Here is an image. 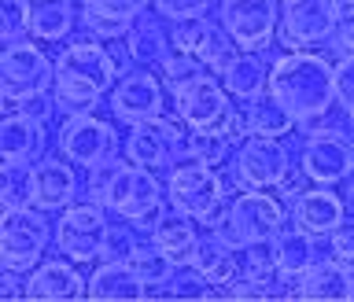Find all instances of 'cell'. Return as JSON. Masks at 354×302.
<instances>
[{"instance_id":"obj_30","label":"cell","mask_w":354,"mask_h":302,"mask_svg":"<svg viewBox=\"0 0 354 302\" xmlns=\"http://www.w3.org/2000/svg\"><path fill=\"white\" fill-rule=\"evenodd\" d=\"M248 118H251V133H259V137H288V133L299 126L295 115L270 93V88H266L262 96L248 100Z\"/></svg>"},{"instance_id":"obj_20","label":"cell","mask_w":354,"mask_h":302,"mask_svg":"<svg viewBox=\"0 0 354 302\" xmlns=\"http://www.w3.org/2000/svg\"><path fill=\"white\" fill-rule=\"evenodd\" d=\"M48 151V129L41 118L30 115H11L0 122V159L4 162H37Z\"/></svg>"},{"instance_id":"obj_25","label":"cell","mask_w":354,"mask_h":302,"mask_svg":"<svg viewBox=\"0 0 354 302\" xmlns=\"http://www.w3.org/2000/svg\"><path fill=\"white\" fill-rule=\"evenodd\" d=\"M77 173H74V162L66 159H41L37 162V199L33 207L41 210H66L77 199Z\"/></svg>"},{"instance_id":"obj_8","label":"cell","mask_w":354,"mask_h":302,"mask_svg":"<svg viewBox=\"0 0 354 302\" xmlns=\"http://www.w3.org/2000/svg\"><path fill=\"white\" fill-rule=\"evenodd\" d=\"M104 203H71L55 225V251L66 254L71 262H100L111 236V221L104 214Z\"/></svg>"},{"instance_id":"obj_40","label":"cell","mask_w":354,"mask_h":302,"mask_svg":"<svg viewBox=\"0 0 354 302\" xmlns=\"http://www.w3.org/2000/svg\"><path fill=\"white\" fill-rule=\"evenodd\" d=\"M336 100L354 126V55H339L336 63Z\"/></svg>"},{"instance_id":"obj_7","label":"cell","mask_w":354,"mask_h":302,"mask_svg":"<svg viewBox=\"0 0 354 302\" xmlns=\"http://www.w3.org/2000/svg\"><path fill=\"white\" fill-rule=\"evenodd\" d=\"M126 159L148 170H170L188 159V126L181 118H151L129 126L126 137Z\"/></svg>"},{"instance_id":"obj_48","label":"cell","mask_w":354,"mask_h":302,"mask_svg":"<svg viewBox=\"0 0 354 302\" xmlns=\"http://www.w3.org/2000/svg\"><path fill=\"white\" fill-rule=\"evenodd\" d=\"M347 207L354 210V173H351V188H347Z\"/></svg>"},{"instance_id":"obj_2","label":"cell","mask_w":354,"mask_h":302,"mask_svg":"<svg viewBox=\"0 0 354 302\" xmlns=\"http://www.w3.org/2000/svg\"><path fill=\"white\" fill-rule=\"evenodd\" d=\"M162 192L166 188L155 181V170L129 159L122 162L118 155L88 170V196L104 203L111 214L129 221L137 232H151L155 221L162 218Z\"/></svg>"},{"instance_id":"obj_10","label":"cell","mask_w":354,"mask_h":302,"mask_svg":"<svg viewBox=\"0 0 354 302\" xmlns=\"http://www.w3.org/2000/svg\"><path fill=\"white\" fill-rule=\"evenodd\" d=\"M52 85H55V63L37 44L15 41L0 52V96H4V104H15V100L33 93H48Z\"/></svg>"},{"instance_id":"obj_33","label":"cell","mask_w":354,"mask_h":302,"mask_svg":"<svg viewBox=\"0 0 354 302\" xmlns=\"http://www.w3.org/2000/svg\"><path fill=\"white\" fill-rule=\"evenodd\" d=\"M232 148V137L225 129H188V159L207 162V166H225Z\"/></svg>"},{"instance_id":"obj_14","label":"cell","mask_w":354,"mask_h":302,"mask_svg":"<svg viewBox=\"0 0 354 302\" xmlns=\"http://www.w3.org/2000/svg\"><path fill=\"white\" fill-rule=\"evenodd\" d=\"M229 88L218 82V74H203L196 82L181 85L174 93V107L177 118L185 122L188 129H225L232 104H229Z\"/></svg>"},{"instance_id":"obj_41","label":"cell","mask_w":354,"mask_h":302,"mask_svg":"<svg viewBox=\"0 0 354 302\" xmlns=\"http://www.w3.org/2000/svg\"><path fill=\"white\" fill-rule=\"evenodd\" d=\"M0 11H4V26H0L4 48H8V44H15V41H22V33L30 37V30H26V8H22V0H4Z\"/></svg>"},{"instance_id":"obj_39","label":"cell","mask_w":354,"mask_h":302,"mask_svg":"<svg viewBox=\"0 0 354 302\" xmlns=\"http://www.w3.org/2000/svg\"><path fill=\"white\" fill-rule=\"evenodd\" d=\"M328 254L343 265H351L354 270V214L343 218L336 229L328 232Z\"/></svg>"},{"instance_id":"obj_4","label":"cell","mask_w":354,"mask_h":302,"mask_svg":"<svg viewBox=\"0 0 354 302\" xmlns=\"http://www.w3.org/2000/svg\"><path fill=\"white\" fill-rule=\"evenodd\" d=\"M229 199H232V192L225 188V181H221V173L214 166L196 162V159H185V162L170 166V177H166V203L174 210H181V214H188L192 221H199V225L214 229L218 221L225 218Z\"/></svg>"},{"instance_id":"obj_49","label":"cell","mask_w":354,"mask_h":302,"mask_svg":"<svg viewBox=\"0 0 354 302\" xmlns=\"http://www.w3.org/2000/svg\"><path fill=\"white\" fill-rule=\"evenodd\" d=\"M339 4H354V0H339Z\"/></svg>"},{"instance_id":"obj_43","label":"cell","mask_w":354,"mask_h":302,"mask_svg":"<svg viewBox=\"0 0 354 302\" xmlns=\"http://www.w3.org/2000/svg\"><path fill=\"white\" fill-rule=\"evenodd\" d=\"M332 48L339 55H354V4H343L336 33H332Z\"/></svg>"},{"instance_id":"obj_29","label":"cell","mask_w":354,"mask_h":302,"mask_svg":"<svg viewBox=\"0 0 354 302\" xmlns=\"http://www.w3.org/2000/svg\"><path fill=\"white\" fill-rule=\"evenodd\" d=\"M270 70L273 66H266V59L259 52H243L225 66V74H221V85L229 88V96L232 100H254V96H262L266 88H270Z\"/></svg>"},{"instance_id":"obj_35","label":"cell","mask_w":354,"mask_h":302,"mask_svg":"<svg viewBox=\"0 0 354 302\" xmlns=\"http://www.w3.org/2000/svg\"><path fill=\"white\" fill-rule=\"evenodd\" d=\"M236 276H243V281H277V276H281V265H277L273 240L240 247V273Z\"/></svg>"},{"instance_id":"obj_6","label":"cell","mask_w":354,"mask_h":302,"mask_svg":"<svg viewBox=\"0 0 354 302\" xmlns=\"http://www.w3.org/2000/svg\"><path fill=\"white\" fill-rule=\"evenodd\" d=\"M48 240H55V229L48 225L41 207H4V218H0V262H4V270L30 273L41 262Z\"/></svg>"},{"instance_id":"obj_27","label":"cell","mask_w":354,"mask_h":302,"mask_svg":"<svg viewBox=\"0 0 354 302\" xmlns=\"http://www.w3.org/2000/svg\"><path fill=\"white\" fill-rule=\"evenodd\" d=\"M199 221H192L188 214H181V210H162V218L155 221V229L148 232V240L155 243V247H162L177 265H188L192 262V254L199 247V232H196Z\"/></svg>"},{"instance_id":"obj_1","label":"cell","mask_w":354,"mask_h":302,"mask_svg":"<svg viewBox=\"0 0 354 302\" xmlns=\"http://www.w3.org/2000/svg\"><path fill=\"white\" fill-rule=\"evenodd\" d=\"M122 77V66L115 59V52L104 48L96 37L93 41H74L66 44L63 55L55 59V111L66 118L77 115H96L100 96L111 93Z\"/></svg>"},{"instance_id":"obj_15","label":"cell","mask_w":354,"mask_h":302,"mask_svg":"<svg viewBox=\"0 0 354 302\" xmlns=\"http://www.w3.org/2000/svg\"><path fill=\"white\" fill-rule=\"evenodd\" d=\"M299 166L314 185H339L354 173V140L343 129H321L310 133L299 155Z\"/></svg>"},{"instance_id":"obj_11","label":"cell","mask_w":354,"mask_h":302,"mask_svg":"<svg viewBox=\"0 0 354 302\" xmlns=\"http://www.w3.org/2000/svg\"><path fill=\"white\" fill-rule=\"evenodd\" d=\"M111 115L126 126L137 122H151L166 115V82L162 74H155L151 66H137L118 77V85L111 88Z\"/></svg>"},{"instance_id":"obj_32","label":"cell","mask_w":354,"mask_h":302,"mask_svg":"<svg viewBox=\"0 0 354 302\" xmlns=\"http://www.w3.org/2000/svg\"><path fill=\"white\" fill-rule=\"evenodd\" d=\"M129 265L140 273V281L148 284V292L151 287H162V284H170V276L177 270V262L166 254L162 247H155V243H137V251L129 254Z\"/></svg>"},{"instance_id":"obj_19","label":"cell","mask_w":354,"mask_h":302,"mask_svg":"<svg viewBox=\"0 0 354 302\" xmlns=\"http://www.w3.org/2000/svg\"><path fill=\"white\" fill-rule=\"evenodd\" d=\"M343 218H347V203H343V196L332 192V185L306 188L292 199V221L314 236H328Z\"/></svg>"},{"instance_id":"obj_44","label":"cell","mask_w":354,"mask_h":302,"mask_svg":"<svg viewBox=\"0 0 354 302\" xmlns=\"http://www.w3.org/2000/svg\"><path fill=\"white\" fill-rule=\"evenodd\" d=\"M151 4L166 19H185V15H203L210 8V0H151Z\"/></svg>"},{"instance_id":"obj_31","label":"cell","mask_w":354,"mask_h":302,"mask_svg":"<svg viewBox=\"0 0 354 302\" xmlns=\"http://www.w3.org/2000/svg\"><path fill=\"white\" fill-rule=\"evenodd\" d=\"M37 199V166L4 162L0 166V203L4 207H33Z\"/></svg>"},{"instance_id":"obj_36","label":"cell","mask_w":354,"mask_h":302,"mask_svg":"<svg viewBox=\"0 0 354 302\" xmlns=\"http://www.w3.org/2000/svg\"><path fill=\"white\" fill-rule=\"evenodd\" d=\"M159 70H162V82H166V88H170V93H177V88L188 85V82H196V77L210 74L207 63L199 59L196 52H181V48H174L170 55H166Z\"/></svg>"},{"instance_id":"obj_5","label":"cell","mask_w":354,"mask_h":302,"mask_svg":"<svg viewBox=\"0 0 354 302\" xmlns=\"http://www.w3.org/2000/svg\"><path fill=\"white\" fill-rule=\"evenodd\" d=\"M288 210L277 196H266L262 188H243L229 199L225 218L218 221V232L225 240H232L236 247L248 243H262V240H277V232L284 229Z\"/></svg>"},{"instance_id":"obj_28","label":"cell","mask_w":354,"mask_h":302,"mask_svg":"<svg viewBox=\"0 0 354 302\" xmlns=\"http://www.w3.org/2000/svg\"><path fill=\"white\" fill-rule=\"evenodd\" d=\"M22 8H26L30 37L37 41H63L82 22L74 15V0H22Z\"/></svg>"},{"instance_id":"obj_21","label":"cell","mask_w":354,"mask_h":302,"mask_svg":"<svg viewBox=\"0 0 354 302\" xmlns=\"http://www.w3.org/2000/svg\"><path fill=\"white\" fill-rule=\"evenodd\" d=\"M151 0H82V26L96 41H118L126 37L133 19L148 11Z\"/></svg>"},{"instance_id":"obj_23","label":"cell","mask_w":354,"mask_h":302,"mask_svg":"<svg viewBox=\"0 0 354 302\" xmlns=\"http://www.w3.org/2000/svg\"><path fill=\"white\" fill-rule=\"evenodd\" d=\"M295 299H310V302H343V299H354V270L343 265L336 258H321L317 265L299 276L295 284Z\"/></svg>"},{"instance_id":"obj_13","label":"cell","mask_w":354,"mask_h":302,"mask_svg":"<svg viewBox=\"0 0 354 302\" xmlns=\"http://www.w3.org/2000/svg\"><path fill=\"white\" fill-rule=\"evenodd\" d=\"M59 155H66L74 166L96 170V166H104L107 159L118 155V133L111 122L96 118V115L66 118L59 129Z\"/></svg>"},{"instance_id":"obj_16","label":"cell","mask_w":354,"mask_h":302,"mask_svg":"<svg viewBox=\"0 0 354 302\" xmlns=\"http://www.w3.org/2000/svg\"><path fill=\"white\" fill-rule=\"evenodd\" d=\"M288 170H292V151L281 144V137H259V133H251L240 144L236 173H240L243 188H262V192L281 188Z\"/></svg>"},{"instance_id":"obj_45","label":"cell","mask_w":354,"mask_h":302,"mask_svg":"<svg viewBox=\"0 0 354 302\" xmlns=\"http://www.w3.org/2000/svg\"><path fill=\"white\" fill-rule=\"evenodd\" d=\"M225 133L232 137V144H243L251 137V118H248V104L243 107H232V115H229V126H225Z\"/></svg>"},{"instance_id":"obj_3","label":"cell","mask_w":354,"mask_h":302,"mask_svg":"<svg viewBox=\"0 0 354 302\" xmlns=\"http://www.w3.org/2000/svg\"><path fill=\"white\" fill-rule=\"evenodd\" d=\"M270 93L295 115V122L332 115L336 100V63L314 52H288L270 70Z\"/></svg>"},{"instance_id":"obj_47","label":"cell","mask_w":354,"mask_h":302,"mask_svg":"<svg viewBox=\"0 0 354 302\" xmlns=\"http://www.w3.org/2000/svg\"><path fill=\"white\" fill-rule=\"evenodd\" d=\"M306 181H310V177H306V170H303V166H299V170L292 166V170H288V177L281 181V188H277V192H281V196H288V199H295L299 192H306V188H303Z\"/></svg>"},{"instance_id":"obj_37","label":"cell","mask_w":354,"mask_h":302,"mask_svg":"<svg viewBox=\"0 0 354 302\" xmlns=\"http://www.w3.org/2000/svg\"><path fill=\"white\" fill-rule=\"evenodd\" d=\"M210 30V19L207 11L203 15H185V19H174V48L181 52H199V44H203Z\"/></svg>"},{"instance_id":"obj_26","label":"cell","mask_w":354,"mask_h":302,"mask_svg":"<svg viewBox=\"0 0 354 302\" xmlns=\"http://www.w3.org/2000/svg\"><path fill=\"white\" fill-rule=\"evenodd\" d=\"M192 265L207 276L210 284L229 287L232 281H236V273H240V247L214 229V232H207V236H199V247L192 254Z\"/></svg>"},{"instance_id":"obj_24","label":"cell","mask_w":354,"mask_h":302,"mask_svg":"<svg viewBox=\"0 0 354 302\" xmlns=\"http://www.w3.org/2000/svg\"><path fill=\"white\" fill-rule=\"evenodd\" d=\"M88 299L96 302H137L148 299V284L129 262H100V270L88 276Z\"/></svg>"},{"instance_id":"obj_46","label":"cell","mask_w":354,"mask_h":302,"mask_svg":"<svg viewBox=\"0 0 354 302\" xmlns=\"http://www.w3.org/2000/svg\"><path fill=\"white\" fill-rule=\"evenodd\" d=\"M0 299H26V281H19V270L0 273Z\"/></svg>"},{"instance_id":"obj_9","label":"cell","mask_w":354,"mask_h":302,"mask_svg":"<svg viewBox=\"0 0 354 302\" xmlns=\"http://www.w3.org/2000/svg\"><path fill=\"white\" fill-rule=\"evenodd\" d=\"M339 11H343L339 0H281V26H277V37H281V44L292 52H310V48H317V44L332 41Z\"/></svg>"},{"instance_id":"obj_17","label":"cell","mask_w":354,"mask_h":302,"mask_svg":"<svg viewBox=\"0 0 354 302\" xmlns=\"http://www.w3.org/2000/svg\"><path fill=\"white\" fill-rule=\"evenodd\" d=\"M122 41L137 66H162V59L174 52V19H166L162 11H144L133 19Z\"/></svg>"},{"instance_id":"obj_38","label":"cell","mask_w":354,"mask_h":302,"mask_svg":"<svg viewBox=\"0 0 354 302\" xmlns=\"http://www.w3.org/2000/svg\"><path fill=\"white\" fill-rule=\"evenodd\" d=\"M133 251H137V229L129 221L126 225H111V236H107V247L100 262H129Z\"/></svg>"},{"instance_id":"obj_12","label":"cell","mask_w":354,"mask_h":302,"mask_svg":"<svg viewBox=\"0 0 354 302\" xmlns=\"http://www.w3.org/2000/svg\"><path fill=\"white\" fill-rule=\"evenodd\" d=\"M218 22L243 52H259L277 37L281 4L277 0H221Z\"/></svg>"},{"instance_id":"obj_22","label":"cell","mask_w":354,"mask_h":302,"mask_svg":"<svg viewBox=\"0 0 354 302\" xmlns=\"http://www.w3.org/2000/svg\"><path fill=\"white\" fill-rule=\"evenodd\" d=\"M321 236H314V232H306V229H281L277 232V240H273V251H277V265H281V276H284V284H288V292H292L295 299V284H299V276H303L310 265H317L321 262Z\"/></svg>"},{"instance_id":"obj_42","label":"cell","mask_w":354,"mask_h":302,"mask_svg":"<svg viewBox=\"0 0 354 302\" xmlns=\"http://www.w3.org/2000/svg\"><path fill=\"white\" fill-rule=\"evenodd\" d=\"M8 111H19V115H30V118L48 122V118L55 115V96L33 93V96H22V100H15V104H8Z\"/></svg>"},{"instance_id":"obj_18","label":"cell","mask_w":354,"mask_h":302,"mask_svg":"<svg viewBox=\"0 0 354 302\" xmlns=\"http://www.w3.org/2000/svg\"><path fill=\"white\" fill-rule=\"evenodd\" d=\"M88 295V281L74 270L71 262H41L26 276V299L33 302H77Z\"/></svg>"},{"instance_id":"obj_34","label":"cell","mask_w":354,"mask_h":302,"mask_svg":"<svg viewBox=\"0 0 354 302\" xmlns=\"http://www.w3.org/2000/svg\"><path fill=\"white\" fill-rule=\"evenodd\" d=\"M196 55L207 63V70H210V74H218V77H221V74H225V66L240 55V44L229 37L221 22H210V30H207V37H203V44H199V52H196Z\"/></svg>"}]
</instances>
